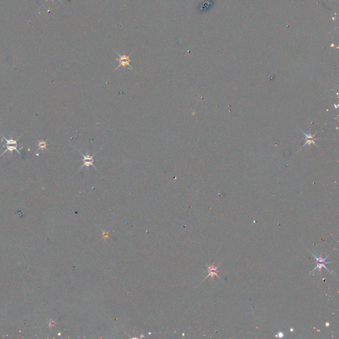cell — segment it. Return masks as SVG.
<instances>
[{
  "label": "cell",
  "instance_id": "6da1fadb",
  "mask_svg": "<svg viewBox=\"0 0 339 339\" xmlns=\"http://www.w3.org/2000/svg\"><path fill=\"white\" fill-rule=\"evenodd\" d=\"M76 149H77V148H76ZM102 148H99V149L98 150V151H97L96 152H95V153H94V154H93V156H91V155H90L89 152H87L86 154H83L82 153V152H81V151H80L79 150L77 149V151H78V152H79L80 153L81 155L82 156V160L83 161V164H82V166H81L80 168H79V170H78V171L80 170L81 169H82V168H83V167H86V169L88 170V171H89L90 166H93V167H94V168L95 170H97L98 171V169L96 168V167H95V166H94V162H95V160H94V155H95V154H96V153H97V152L98 151H100V150H102Z\"/></svg>",
  "mask_w": 339,
  "mask_h": 339
},
{
  "label": "cell",
  "instance_id": "7a4b0ae2",
  "mask_svg": "<svg viewBox=\"0 0 339 339\" xmlns=\"http://www.w3.org/2000/svg\"><path fill=\"white\" fill-rule=\"evenodd\" d=\"M117 53V55L119 56V58H116V60L119 62V65H118L117 67L116 68V69L115 70H117L118 68L119 67H121V66H123V67H125V66H129V68L131 70H133V68L132 67L131 65L130 64V62L132 61L133 60H131V59H130V55H127L126 54H125V52L124 53V54L123 55H119V53Z\"/></svg>",
  "mask_w": 339,
  "mask_h": 339
},
{
  "label": "cell",
  "instance_id": "3957f363",
  "mask_svg": "<svg viewBox=\"0 0 339 339\" xmlns=\"http://www.w3.org/2000/svg\"><path fill=\"white\" fill-rule=\"evenodd\" d=\"M219 266V265L217 267L215 266L214 262H213L212 265H211V266H208L207 265V271L209 274H208L207 276H206L205 278L204 279V280L206 278H207V277H209V276L211 277L213 281H214V277L215 276H217V277H219V278H220V277L219 276V275H218V272H219V270H218Z\"/></svg>",
  "mask_w": 339,
  "mask_h": 339
},
{
  "label": "cell",
  "instance_id": "277c9868",
  "mask_svg": "<svg viewBox=\"0 0 339 339\" xmlns=\"http://www.w3.org/2000/svg\"><path fill=\"white\" fill-rule=\"evenodd\" d=\"M321 264H320V263H319V262H316V267L315 268L313 269V270H312V271L310 272V274H312V273H313V272H315L317 269H319V272H320V273L321 274L322 269H323V268H325L326 270V271H328V272H330V273H331V274H333V275H335V273H334V272H333L330 271V270H329L327 268H326V264H331V263H332V262H326H326H321Z\"/></svg>",
  "mask_w": 339,
  "mask_h": 339
},
{
  "label": "cell",
  "instance_id": "5b68a950",
  "mask_svg": "<svg viewBox=\"0 0 339 339\" xmlns=\"http://www.w3.org/2000/svg\"><path fill=\"white\" fill-rule=\"evenodd\" d=\"M304 134H305V137H306V139H305V140H306V142H305V144H303V146H305L307 144H308L309 145H311V144L312 143H313V144H315V145L317 147H318V146L317 145L316 143H315V140H316V139H315V138H314V137H315V134H313V135L311 134H307L305 133V132H304Z\"/></svg>",
  "mask_w": 339,
  "mask_h": 339
},
{
  "label": "cell",
  "instance_id": "8992f818",
  "mask_svg": "<svg viewBox=\"0 0 339 339\" xmlns=\"http://www.w3.org/2000/svg\"><path fill=\"white\" fill-rule=\"evenodd\" d=\"M6 149L5 150V151L3 152V153H2V154H1V155H0V157L3 156L4 154L5 153H6V152H8V151H9V152H10V154H11V155H12V153H13V151H17V152H18V153H19V154H21V152H20V151H19V150L18 149V147L19 146H18V145H13V146H8V145H6Z\"/></svg>",
  "mask_w": 339,
  "mask_h": 339
},
{
  "label": "cell",
  "instance_id": "52a82bcc",
  "mask_svg": "<svg viewBox=\"0 0 339 339\" xmlns=\"http://www.w3.org/2000/svg\"><path fill=\"white\" fill-rule=\"evenodd\" d=\"M36 142H37L38 143V146H39V148L36 150V151H39V150H41V151H43L44 149L45 150H48L47 148V141H40V140H39L36 139Z\"/></svg>",
  "mask_w": 339,
  "mask_h": 339
},
{
  "label": "cell",
  "instance_id": "ba28073f",
  "mask_svg": "<svg viewBox=\"0 0 339 339\" xmlns=\"http://www.w3.org/2000/svg\"><path fill=\"white\" fill-rule=\"evenodd\" d=\"M0 135H1V137H3L5 141H6V145H9V144H11V145H18V146L20 145V144H18V142H17V141H18V140L19 139V137L17 140L13 139V138H12V137H11V139H7V138H6V137L4 136L3 134H0Z\"/></svg>",
  "mask_w": 339,
  "mask_h": 339
},
{
  "label": "cell",
  "instance_id": "9c48e42d",
  "mask_svg": "<svg viewBox=\"0 0 339 339\" xmlns=\"http://www.w3.org/2000/svg\"><path fill=\"white\" fill-rule=\"evenodd\" d=\"M276 337H278V338H283L284 336V334L282 333V332H279L277 333V335H276Z\"/></svg>",
  "mask_w": 339,
  "mask_h": 339
},
{
  "label": "cell",
  "instance_id": "30bf717a",
  "mask_svg": "<svg viewBox=\"0 0 339 339\" xmlns=\"http://www.w3.org/2000/svg\"><path fill=\"white\" fill-rule=\"evenodd\" d=\"M325 325H326V326H329V325H330V324H329V323H326V324H325Z\"/></svg>",
  "mask_w": 339,
  "mask_h": 339
},
{
  "label": "cell",
  "instance_id": "8fae6325",
  "mask_svg": "<svg viewBox=\"0 0 339 339\" xmlns=\"http://www.w3.org/2000/svg\"><path fill=\"white\" fill-rule=\"evenodd\" d=\"M46 1H48V0H46ZM52 1H54V0H52ZM58 1H60L61 3H62V1H61V0H58Z\"/></svg>",
  "mask_w": 339,
  "mask_h": 339
},
{
  "label": "cell",
  "instance_id": "7c38bea8",
  "mask_svg": "<svg viewBox=\"0 0 339 339\" xmlns=\"http://www.w3.org/2000/svg\"><path fill=\"white\" fill-rule=\"evenodd\" d=\"M290 331H291V332H292V331H293V328H291V329H290Z\"/></svg>",
  "mask_w": 339,
  "mask_h": 339
}]
</instances>
